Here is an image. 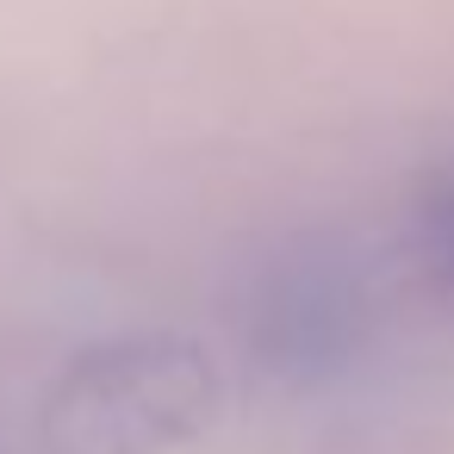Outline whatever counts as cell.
<instances>
[{"label": "cell", "mask_w": 454, "mask_h": 454, "mask_svg": "<svg viewBox=\"0 0 454 454\" xmlns=\"http://www.w3.org/2000/svg\"><path fill=\"white\" fill-rule=\"evenodd\" d=\"M218 411V367L193 336L137 330L69 355L38 404L44 454H168Z\"/></svg>", "instance_id": "cell-1"}, {"label": "cell", "mask_w": 454, "mask_h": 454, "mask_svg": "<svg viewBox=\"0 0 454 454\" xmlns=\"http://www.w3.org/2000/svg\"><path fill=\"white\" fill-rule=\"evenodd\" d=\"M367 342V280L348 255L305 243L299 255L274 262L249 305V355L262 373L286 386H317L342 373Z\"/></svg>", "instance_id": "cell-2"}, {"label": "cell", "mask_w": 454, "mask_h": 454, "mask_svg": "<svg viewBox=\"0 0 454 454\" xmlns=\"http://www.w3.org/2000/svg\"><path fill=\"white\" fill-rule=\"evenodd\" d=\"M411 237H417V255L423 268L454 293V162L435 168L423 187H417V206H411Z\"/></svg>", "instance_id": "cell-3"}]
</instances>
